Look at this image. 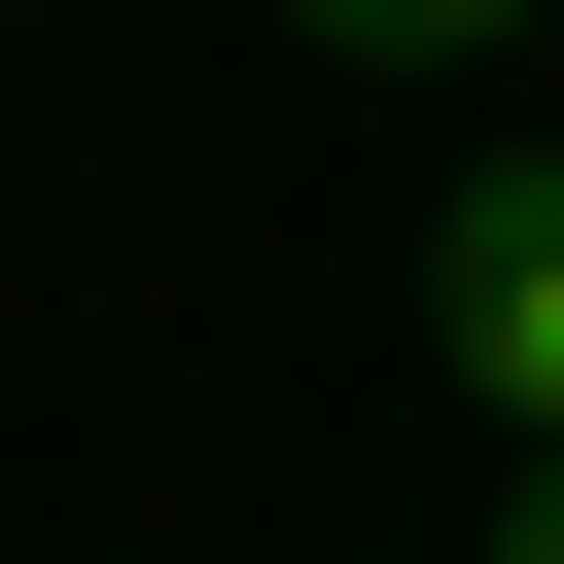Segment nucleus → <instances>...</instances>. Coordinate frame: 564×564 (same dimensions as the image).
Returning a JSON list of instances; mask_svg holds the SVG:
<instances>
[{"label":"nucleus","instance_id":"obj_1","mask_svg":"<svg viewBox=\"0 0 564 564\" xmlns=\"http://www.w3.org/2000/svg\"><path fill=\"white\" fill-rule=\"evenodd\" d=\"M423 352H458V388L564 458V141H494V176L423 212Z\"/></svg>","mask_w":564,"mask_h":564},{"label":"nucleus","instance_id":"obj_2","mask_svg":"<svg viewBox=\"0 0 564 564\" xmlns=\"http://www.w3.org/2000/svg\"><path fill=\"white\" fill-rule=\"evenodd\" d=\"M317 70H494V35H564V0H282Z\"/></svg>","mask_w":564,"mask_h":564},{"label":"nucleus","instance_id":"obj_3","mask_svg":"<svg viewBox=\"0 0 564 564\" xmlns=\"http://www.w3.org/2000/svg\"><path fill=\"white\" fill-rule=\"evenodd\" d=\"M494 564H564V458H529V494H494Z\"/></svg>","mask_w":564,"mask_h":564}]
</instances>
